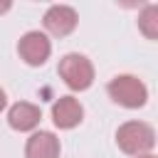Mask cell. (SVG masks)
<instances>
[{"mask_svg":"<svg viewBox=\"0 0 158 158\" xmlns=\"http://www.w3.org/2000/svg\"><path fill=\"white\" fill-rule=\"evenodd\" d=\"M116 143L128 156H146L156 146V133L143 121H126L116 131Z\"/></svg>","mask_w":158,"mask_h":158,"instance_id":"cell-1","label":"cell"},{"mask_svg":"<svg viewBox=\"0 0 158 158\" xmlns=\"http://www.w3.org/2000/svg\"><path fill=\"white\" fill-rule=\"evenodd\" d=\"M109 96H111L116 104L126 106V109H138V106L146 104L148 89H146V84H143L138 77H133V74H121V77H114V79L109 81Z\"/></svg>","mask_w":158,"mask_h":158,"instance_id":"cell-2","label":"cell"},{"mask_svg":"<svg viewBox=\"0 0 158 158\" xmlns=\"http://www.w3.org/2000/svg\"><path fill=\"white\" fill-rule=\"evenodd\" d=\"M59 77L64 79V84H67L69 89L84 91V89H89L91 81H94V67H91V62H89L84 54L72 52V54H64V57L59 59Z\"/></svg>","mask_w":158,"mask_h":158,"instance_id":"cell-3","label":"cell"},{"mask_svg":"<svg viewBox=\"0 0 158 158\" xmlns=\"http://www.w3.org/2000/svg\"><path fill=\"white\" fill-rule=\"evenodd\" d=\"M17 52H20V57H22L30 67H40V64H44V62L49 59V54H52V42L47 40L44 32L32 30V32H25V35L20 37Z\"/></svg>","mask_w":158,"mask_h":158,"instance_id":"cell-4","label":"cell"},{"mask_svg":"<svg viewBox=\"0 0 158 158\" xmlns=\"http://www.w3.org/2000/svg\"><path fill=\"white\" fill-rule=\"evenodd\" d=\"M79 22V15L74 7L69 5H52L44 12V27L47 32H52L54 37H67Z\"/></svg>","mask_w":158,"mask_h":158,"instance_id":"cell-5","label":"cell"},{"mask_svg":"<svg viewBox=\"0 0 158 158\" xmlns=\"http://www.w3.org/2000/svg\"><path fill=\"white\" fill-rule=\"evenodd\" d=\"M84 118V109L74 96H59L52 106V121L59 128H74Z\"/></svg>","mask_w":158,"mask_h":158,"instance_id":"cell-6","label":"cell"},{"mask_svg":"<svg viewBox=\"0 0 158 158\" xmlns=\"http://www.w3.org/2000/svg\"><path fill=\"white\" fill-rule=\"evenodd\" d=\"M25 156L27 158H57L59 156V138L49 131H37L27 138Z\"/></svg>","mask_w":158,"mask_h":158,"instance_id":"cell-7","label":"cell"},{"mask_svg":"<svg viewBox=\"0 0 158 158\" xmlns=\"http://www.w3.org/2000/svg\"><path fill=\"white\" fill-rule=\"evenodd\" d=\"M42 118V111L40 106L30 104V101H17L10 111H7V123L15 128V131H32Z\"/></svg>","mask_w":158,"mask_h":158,"instance_id":"cell-8","label":"cell"},{"mask_svg":"<svg viewBox=\"0 0 158 158\" xmlns=\"http://www.w3.org/2000/svg\"><path fill=\"white\" fill-rule=\"evenodd\" d=\"M138 27H141V32L148 40H156L158 37V7L156 5L143 7V12L138 15Z\"/></svg>","mask_w":158,"mask_h":158,"instance_id":"cell-9","label":"cell"},{"mask_svg":"<svg viewBox=\"0 0 158 158\" xmlns=\"http://www.w3.org/2000/svg\"><path fill=\"white\" fill-rule=\"evenodd\" d=\"M5 104H7V99H5V91H2V89H0V111H2V109H5Z\"/></svg>","mask_w":158,"mask_h":158,"instance_id":"cell-10","label":"cell"},{"mask_svg":"<svg viewBox=\"0 0 158 158\" xmlns=\"http://www.w3.org/2000/svg\"><path fill=\"white\" fill-rule=\"evenodd\" d=\"M10 10V2H0V12H7Z\"/></svg>","mask_w":158,"mask_h":158,"instance_id":"cell-11","label":"cell"},{"mask_svg":"<svg viewBox=\"0 0 158 158\" xmlns=\"http://www.w3.org/2000/svg\"><path fill=\"white\" fill-rule=\"evenodd\" d=\"M138 158H156V156H151V153H146V156H138Z\"/></svg>","mask_w":158,"mask_h":158,"instance_id":"cell-12","label":"cell"}]
</instances>
